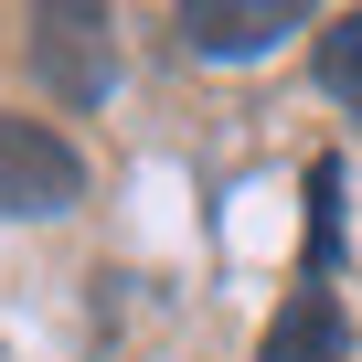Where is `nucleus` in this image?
Returning a JSON list of instances; mask_svg holds the SVG:
<instances>
[{"label": "nucleus", "mask_w": 362, "mask_h": 362, "mask_svg": "<svg viewBox=\"0 0 362 362\" xmlns=\"http://www.w3.org/2000/svg\"><path fill=\"white\" fill-rule=\"evenodd\" d=\"M86 192V160L43 128V117H0V214H75Z\"/></svg>", "instance_id": "nucleus-2"}, {"label": "nucleus", "mask_w": 362, "mask_h": 362, "mask_svg": "<svg viewBox=\"0 0 362 362\" xmlns=\"http://www.w3.org/2000/svg\"><path fill=\"white\" fill-rule=\"evenodd\" d=\"M256 362H351V320H341V298L309 277L277 320H267V341H256Z\"/></svg>", "instance_id": "nucleus-3"}, {"label": "nucleus", "mask_w": 362, "mask_h": 362, "mask_svg": "<svg viewBox=\"0 0 362 362\" xmlns=\"http://www.w3.org/2000/svg\"><path fill=\"white\" fill-rule=\"evenodd\" d=\"M33 75H43L64 107H96V96L117 86L107 11H86V0H54V11H33Z\"/></svg>", "instance_id": "nucleus-1"}, {"label": "nucleus", "mask_w": 362, "mask_h": 362, "mask_svg": "<svg viewBox=\"0 0 362 362\" xmlns=\"http://www.w3.org/2000/svg\"><path fill=\"white\" fill-rule=\"evenodd\" d=\"M320 86L362 117V11H341V22H320Z\"/></svg>", "instance_id": "nucleus-5"}, {"label": "nucleus", "mask_w": 362, "mask_h": 362, "mask_svg": "<svg viewBox=\"0 0 362 362\" xmlns=\"http://www.w3.org/2000/svg\"><path fill=\"white\" fill-rule=\"evenodd\" d=\"M277 33H298L288 0H192L181 11V43L192 54H267Z\"/></svg>", "instance_id": "nucleus-4"}]
</instances>
